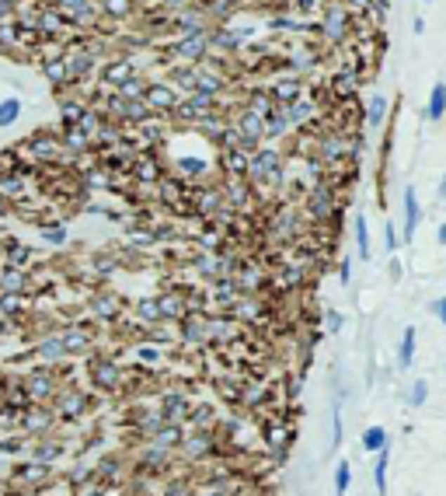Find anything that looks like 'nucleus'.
<instances>
[{"mask_svg":"<svg viewBox=\"0 0 446 496\" xmlns=\"http://www.w3.org/2000/svg\"><path fill=\"white\" fill-rule=\"evenodd\" d=\"M84 374H88V388L94 395H122L126 388V367L108 353L91 350L84 360Z\"/></svg>","mask_w":446,"mask_h":496,"instance_id":"obj_1","label":"nucleus"},{"mask_svg":"<svg viewBox=\"0 0 446 496\" xmlns=\"http://www.w3.org/2000/svg\"><path fill=\"white\" fill-rule=\"evenodd\" d=\"M94 405H98V395L91 392L88 385H74V381L60 385V392H56L53 402H49V409H53L56 423H63V426H74V423L88 419Z\"/></svg>","mask_w":446,"mask_h":496,"instance_id":"obj_2","label":"nucleus"},{"mask_svg":"<svg viewBox=\"0 0 446 496\" xmlns=\"http://www.w3.org/2000/svg\"><path fill=\"white\" fill-rule=\"evenodd\" d=\"M21 378V388H25V395L32 405H49L53 395L60 392V371L56 367H42V364H32L25 374H18Z\"/></svg>","mask_w":446,"mask_h":496,"instance_id":"obj_3","label":"nucleus"},{"mask_svg":"<svg viewBox=\"0 0 446 496\" xmlns=\"http://www.w3.org/2000/svg\"><path fill=\"white\" fill-rule=\"evenodd\" d=\"M282 175H286V161H282V154L275 147H258L248 158V175H244L248 182H255V186H279Z\"/></svg>","mask_w":446,"mask_h":496,"instance_id":"obj_4","label":"nucleus"},{"mask_svg":"<svg viewBox=\"0 0 446 496\" xmlns=\"http://www.w3.org/2000/svg\"><path fill=\"white\" fill-rule=\"evenodd\" d=\"M67 454H70V444L63 440L60 426H56V433H46V437H35V440L25 444V458H32L39 465H49V469H56Z\"/></svg>","mask_w":446,"mask_h":496,"instance_id":"obj_5","label":"nucleus"},{"mask_svg":"<svg viewBox=\"0 0 446 496\" xmlns=\"http://www.w3.org/2000/svg\"><path fill=\"white\" fill-rule=\"evenodd\" d=\"M154 409L161 412L164 423H181L185 426V416L192 409V398H188L185 388H161L157 398H154Z\"/></svg>","mask_w":446,"mask_h":496,"instance_id":"obj_6","label":"nucleus"},{"mask_svg":"<svg viewBox=\"0 0 446 496\" xmlns=\"http://www.w3.org/2000/svg\"><path fill=\"white\" fill-rule=\"evenodd\" d=\"M262 416H268V419H262V440H265V447L275 458H286V447L293 440V430H289L286 416H275V412H262Z\"/></svg>","mask_w":446,"mask_h":496,"instance_id":"obj_7","label":"nucleus"},{"mask_svg":"<svg viewBox=\"0 0 446 496\" xmlns=\"http://www.w3.org/2000/svg\"><path fill=\"white\" fill-rule=\"evenodd\" d=\"M56 416L49 405H28L25 416H21V437L25 440H35V437H46V433H56Z\"/></svg>","mask_w":446,"mask_h":496,"instance_id":"obj_8","label":"nucleus"},{"mask_svg":"<svg viewBox=\"0 0 446 496\" xmlns=\"http://www.w3.org/2000/svg\"><path fill=\"white\" fill-rule=\"evenodd\" d=\"M178 339L188 346V350H202V346H209L206 314H199V311H185V318L178 322Z\"/></svg>","mask_w":446,"mask_h":496,"instance_id":"obj_9","label":"nucleus"},{"mask_svg":"<svg viewBox=\"0 0 446 496\" xmlns=\"http://www.w3.org/2000/svg\"><path fill=\"white\" fill-rule=\"evenodd\" d=\"M60 343H63L67 360H70V357H88L91 350H94V332L84 329V325H70V329L60 332Z\"/></svg>","mask_w":446,"mask_h":496,"instance_id":"obj_10","label":"nucleus"},{"mask_svg":"<svg viewBox=\"0 0 446 496\" xmlns=\"http://www.w3.org/2000/svg\"><path fill=\"white\" fill-rule=\"evenodd\" d=\"M324 35H328V39H335V42L349 35V11H346L342 4L328 7V14H324Z\"/></svg>","mask_w":446,"mask_h":496,"instance_id":"obj_11","label":"nucleus"},{"mask_svg":"<svg viewBox=\"0 0 446 496\" xmlns=\"http://www.w3.org/2000/svg\"><path fill=\"white\" fill-rule=\"evenodd\" d=\"M213 105H216V98L213 95H202V91H195L188 101H181V105H175V108H181V115L185 119H206V115H213Z\"/></svg>","mask_w":446,"mask_h":496,"instance_id":"obj_12","label":"nucleus"},{"mask_svg":"<svg viewBox=\"0 0 446 496\" xmlns=\"http://www.w3.org/2000/svg\"><path fill=\"white\" fill-rule=\"evenodd\" d=\"M181 437H185V426L181 423H164L147 444H154V447H161V451H178V444H181Z\"/></svg>","mask_w":446,"mask_h":496,"instance_id":"obj_13","label":"nucleus"},{"mask_svg":"<svg viewBox=\"0 0 446 496\" xmlns=\"http://www.w3.org/2000/svg\"><path fill=\"white\" fill-rule=\"evenodd\" d=\"M300 91H303V84L296 81V77H279L272 88H268V95L275 105H293V101L300 98Z\"/></svg>","mask_w":446,"mask_h":496,"instance_id":"obj_14","label":"nucleus"},{"mask_svg":"<svg viewBox=\"0 0 446 496\" xmlns=\"http://www.w3.org/2000/svg\"><path fill=\"white\" fill-rule=\"evenodd\" d=\"M419 220H422L419 196H415V189L408 186V189H405V238H401V241H412V238H415V231H419Z\"/></svg>","mask_w":446,"mask_h":496,"instance_id":"obj_15","label":"nucleus"},{"mask_svg":"<svg viewBox=\"0 0 446 496\" xmlns=\"http://www.w3.org/2000/svg\"><path fill=\"white\" fill-rule=\"evenodd\" d=\"M143 105H147V108H157V112H168V108L178 105V98H175V91H171L168 84H154V88L143 91Z\"/></svg>","mask_w":446,"mask_h":496,"instance_id":"obj_16","label":"nucleus"},{"mask_svg":"<svg viewBox=\"0 0 446 496\" xmlns=\"http://www.w3.org/2000/svg\"><path fill=\"white\" fill-rule=\"evenodd\" d=\"M415 339H419V329L408 325V329L401 332V343H398V367H401V371H408V367L415 364Z\"/></svg>","mask_w":446,"mask_h":496,"instance_id":"obj_17","label":"nucleus"},{"mask_svg":"<svg viewBox=\"0 0 446 496\" xmlns=\"http://www.w3.org/2000/svg\"><path fill=\"white\" fill-rule=\"evenodd\" d=\"M133 357H136V367H143V371H154V367L164 364V350L154 346V343H140V346H133Z\"/></svg>","mask_w":446,"mask_h":496,"instance_id":"obj_18","label":"nucleus"},{"mask_svg":"<svg viewBox=\"0 0 446 496\" xmlns=\"http://www.w3.org/2000/svg\"><path fill=\"white\" fill-rule=\"evenodd\" d=\"M157 311H161V322H181L185 318V298L181 294H161L157 298Z\"/></svg>","mask_w":446,"mask_h":496,"instance_id":"obj_19","label":"nucleus"},{"mask_svg":"<svg viewBox=\"0 0 446 496\" xmlns=\"http://www.w3.org/2000/svg\"><path fill=\"white\" fill-rule=\"evenodd\" d=\"M443 115H446V84H443V81H436V84H433V91H429L426 119H429V122H440Z\"/></svg>","mask_w":446,"mask_h":496,"instance_id":"obj_20","label":"nucleus"},{"mask_svg":"<svg viewBox=\"0 0 446 496\" xmlns=\"http://www.w3.org/2000/svg\"><path fill=\"white\" fill-rule=\"evenodd\" d=\"M289 129V115H286V105H272V112L265 115V136L275 140Z\"/></svg>","mask_w":446,"mask_h":496,"instance_id":"obj_21","label":"nucleus"},{"mask_svg":"<svg viewBox=\"0 0 446 496\" xmlns=\"http://www.w3.org/2000/svg\"><path fill=\"white\" fill-rule=\"evenodd\" d=\"M91 311H94L101 322H112V318L122 314V304H119V298H112V294H98V298L91 300Z\"/></svg>","mask_w":446,"mask_h":496,"instance_id":"obj_22","label":"nucleus"},{"mask_svg":"<svg viewBox=\"0 0 446 496\" xmlns=\"http://www.w3.org/2000/svg\"><path fill=\"white\" fill-rule=\"evenodd\" d=\"M223 168H227L230 179H244V175H248V154H241L237 147L223 151Z\"/></svg>","mask_w":446,"mask_h":496,"instance_id":"obj_23","label":"nucleus"},{"mask_svg":"<svg viewBox=\"0 0 446 496\" xmlns=\"http://www.w3.org/2000/svg\"><path fill=\"white\" fill-rule=\"evenodd\" d=\"M353 231H356V255L362 262H369V224H366L362 213L353 217Z\"/></svg>","mask_w":446,"mask_h":496,"instance_id":"obj_24","label":"nucleus"},{"mask_svg":"<svg viewBox=\"0 0 446 496\" xmlns=\"http://www.w3.org/2000/svg\"><path fill=\"white\" fill-rule=\"evenodd\" d=\"M25 287H28L25 269H4L0 273V294H21Z\"/></svg>","mask_w":446,"mask_h":496,"instance_id":"obj_25","label":"nucleus"},{"mask_svg":"<svg viewBox=\"0 0 446 496\" xmlns=\"http://www.w3.org/2000/svg\"><path fill=\"white\" fill-rule=\"evenodd\" d=\"M383 115H387V98L383 95H373L366 101V126L369 129H380L383 126Z\"/></svg>","mask_w":446,"mask_h":496,"instance_id":"obj_26","label":"nucleus"},{"mask_svg":"<svg viewBox=\"0 0 446 496\" xmlns=\"http://www.w3.org/2000/svg\"><path fill=\"white\" fill-rule=\"evenodd\" d=\"M383 447H387V430H383V426H366V430H362V451L376 454V451H383Z\"/></svg>","mask_w":446,"mask_h":496,"instance_id":"obj_27","label":"nucleus"},{"mask_svg":"<svg viewBox=\"0 0 446 496\" xmlns=\"http://www.w3.org/2000/svg\"><path fill=\"white\" fill-rule=\"evenodd\" d=\"M387 465H391V451L383 447V451H376V465H373V486L380 496L387 493Z\"/></svg>","mask_w":446,"mask_h":496,"instance_id":"obj_28","label":"nucleus"},{"mask_svg":"<svg viewBox=\"0 0 446 496\" xmlns=\"http://www.w3.org/2000/svg\"><path fill=\"white\" fill-rule=\"evenodd\" d=\"M213 385H216V395L237 405V398H241V385H244V381H237V378H230V374H220Z\"/></svg>","mask_w":446,"mask_h":496,"instance_id":"obj_29","label":"nucleus"},{"mask_svg":"<svg viewBox=\"0 0 446 496\" xmlns=\"http://www.w3.org/2000/svg\"><path fill=\"white\" fill-rule=\"evenodd\" d=\"M314 101H303L296 98L293 105H286V115H289V126H300V122H307V119H314Z\"/></svg>","mask_w":446,"mask_h":496,"instance_id":"obj_30","label":"nucleus"},{"mask_svg":"<svg viewBox=\"0 0 446 496\" xmlns=\"http://www.w3.org/2000/svg\"><path fill=\"white\" fill-rule=\"evenodd\" d=\"M18 115H21V101H18V98H4V101H0V129H7L11 122H18Z\"/></svg>","mask_w":446,"mask_h":496,"instance_id":"obj_31","label":"nucleus"},{"mask_svg":"<svg viewBox=\"0 0 446 496\" xmlns=\"http://www.w3.org/2000/svg\"><path fill=\"white\" fill-rule=\"evenodd\" d=\"M349 483H353V465L349 462H339V469H335V496H346Z\"/></svg>","mask_w":446,"mask_h":496,"instance_id":"obj_32","label":"nucleus"},{"mask_svg":"<svg viewBox=\"0 0 446 496\" xmlns=\"http://www.w3.org/2000/svg\"><path fill=\"white\" fill-rule=\"evenodd\" d=\"M206 39L202 35H192L188 42H181V56H188V60H199V56H206Z\"/></svg>","mask_w":446,"mask_h":496,"instance_id":"obj_33","label":"nucleus"},{"mask_svg":"<svg viewBox=\"0 0 446 496\" xmlns=\"http://www.w3.org/2000/svg\"><path fill=\"white\" fill-rule=\"evenodd\" d=\"M426 398H429V381H426V378L412 381V392H408V405H412V409H419V405H426Z\"/></svg>","mask_w":446,"mask_h":496,"instance_id":"obj_34","label":"nucleus"},{"mask_svg":"<svg viewBox=\"0 0 446 496\" xmlns=\"http://www.w3.org/2000/svg\"><path fill=\"white\" fill-rule=\"evenodd\" d=\"M136 314L147 322V325H161V311H157V300H140L136 304Z\"/></svg>","mask_w":446,"mask_h":496,"instance_id":"obj_35","label":"nucleus"},{"mask_svg":"<svg viewBox=\"0 0 446 496\" xmlns=\"http://www.w3.org/2000/svg\"><path fill=\"white\" fill-rule=\"evenodd\" d=\"M401 245H405V241H401V234H398V231H394V224L387 220V224H383V248H387L391 255H398V248H401Z\"/></svg>","mask_w":446,"mask_h":496,"instance_id":"obj_36","label":"nucleus"},{"mask_svg":"<svg viewBox=\"0 0 446 496\" xmlns=\"http://www.w3.org/2000/svg\"><path fill=\"white\" fill-rule=\"evenodd\" d=\"M220 203H223V196H220L216 189H206V193H202V199H195V206H199V213H213V210H216Z\"/></svg>","mask_w":446,"mask_h":496,"instance_id":"obj_37","label":"nucleus"},{"mask_svg":"<svg viewBox=\"0 0 446 496\" xmlns=\"http://www.w3.org/2000/svg\"><path fill=\"white\" fill-rule=\"evenodd\" d=\"M342 325H346L342 311H339V307H328V311H324V332H339Z\"/></svg>","mask_w":446,"mask_h":496,"instance_id":"obj_38","label":"nucleus"},{"mask_svg":"<svg viewBox=\"0 0 446 496\" xmlns=\"http://www.w3.org/2000/svg\"><path fill=\"white\" fill-rule=\"evenodd\" d=\"M42 241H49V245H63V241H67V227H42Z\"/></svg>","mask_w":446,"mask_h":496,"instance_id":"obj_39","label":"nucleus"},{"mask_svg":"<svg viewBox=\"0 0 446 496\" xmlns=\"http://www.w3.org/2000/svg\"><path fill=\"white\" fill-rule=\"evenodd\" d=\"M178 165H181V172H185V175H202V172H206V165H202V161H195V158H181Z\"/></svg>","mask_w":446,"mask_h":496,"instance_id":"obj_40","label":"nucleus"},{"mask_svg":"<svg viewBox=\"0 0 446 496\" xmlns=\"http://www.w3.org/2000/svg\"><path fill=\"white\" fill-rule=\"evenodd\" d=\"M339 284H342V287H349V284H353V262H349V259H342V262H339Z\"/></svg>","mask_w":446,"mask_h":496,"instance_id":"obj_41","label":"nucleus"},{"mask_svg":"<svg viewBox=\"0 0 446 496\" xmlns=\"http://www.w3.org/2000/svg\"><path fill=\"white\" fill-rule=\"evenodd\" d=\"M67 144L81 151V147H84V129H70V133H67Z\"/></svg>","mask_w":446,"mask_h":496,"instance_id":"obj_42","label":"nucleus"},{"mask_svg":"<svg viewBox=\"0 0 446 496\" xmlns=\"http://www.w3.org/2000/svg\"><path fill=\"white\" fill-rule=\"evenodd\" d=\"M342 433H346V430H342V416H339V409H335V423H332V437H335V447L342 444Z\"/></svg>","mask_w":446,"mask_h":496,"instance_id":"obj_43","label":"nucleus"},{"mask_svg":"<svg viewBox=\"0 0 446 496\" xmlns=\"http://www.w3.org/2000/svg\"><path fill=\"white\" fill-rule=\"evenodd\" d=\"M433 314H436V318H440V322H443V325H446V298L433 300Z\"/></svg>","mask_w":446,"mask_h":496,"instance_id":"obj_44","label":"nucleus"},{"mask_svg":"<svg viewBox=\"0 0 446 496\" xmlns=\"http://www.w3.org/2000/svg\"><path fill=\"white\" fill-rule=\"evenodd\" d=\"M387 273H391V280H394V284L401 280V262H398L394 255H391V269H387Z\"/></svg>","mask_w":446,"mask_h":496,"instance_id":"obj_45","label":"nucleus"},{"mask_svg":"<svg viewBox=\"0 0 446 496\" xmlns=\"http://www.w3.org/2000/svg\"><path fill=\"white\" fill-rule=\"evenodd\" d=\"M369 4H373L376 18H383V14H387V7H391V0H369Z\"/></svg>","mask_w":446,"mask_h":496,"instance_id":"obj_46","label":"nucleus"},{"mask_svg":"<svg viewBox=\"0 0 446 496\" xmlns=\"http://www.w3.org/2000/svg\"><path fill=\"white\" fill-rule=\"evenodd\" d=\"M412 32H415V35H422V32H426V18H415V25H412Z\"/></svg>","mask_w":446,"mask_h":496,"instance_id":"obj_47","label":"nucleus"},{"mask_svg":"<svg viewBox=\"0 0 446 496\" xmlns=\"http://www.w3.org/2000/svg\"><path fill=\"white\" fill-rule=\"evenodd\" d=\"M436 241L446 248V224H440V231H436Z\"/></svg>","mask_w":446,"mask_h":496,"instance_id":"obj_48","label":"nucleus"},{"mask_svg":"<svg viewBox=\"0 0 446 496\" xmlns=\"http://www.w3.org/2000/svg\"><path fill=\"white\" fill-rule=\"evenodd\" d=\"M440 199H443V203H446V175H443V179H440Z\"/></svg>","mask_w":446,"mask_h":496,"instance_id":"obj_49","label":"nucleus"},{"mask_svg":"<svg viewBox=\"0 0 446 496\" xmlns=\"http://www.w3.org/2000/svg\"><path fill=\"white\" fill-rule=\"evenodd\" d=\"M192 496H227V493H202V490H195Z\"/></svg>","mask_w":446,"mask_h":496,"instance_id":"obj_50","label":"nucleus"},{"mask_svg":"<svg viewBox=\"0 0 446 496\" xmlns=\"http://www.w3.org/2000/svg\"><path fill=\"white\" fill-rule=\"evenodd\" d=\"M422 4H433V0H422Z\"/></svg>","mask_w":446,"mask_h":496,"instance_id":"obj_51","label":"nucleus"}]
</instances>
